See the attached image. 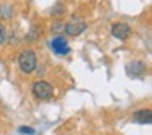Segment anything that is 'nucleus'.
<instances>
[{"mask_svg":"<svg viewBox=\"0 0 152 135\" xmlns=\"http://www.w3.org/2000/svg\"><path fill=\"white\" fill-rule=\"evenodd\" d=\"M36 64H38V59L33 51H23L20 54V57H18V65H20L21 72H25V73L33 72L36 69Z\"/></svg>","mask_w":152,"mask_h":135,"instance_id":"obj_1","label":"nucleus"},{"mask_svg":"<svg viewBox=\"0 0 152 135\" xmlns=\"http://www.w3.org/2000/svg\"><path fill=\"white\" fill-rule=\"evenodd\" d=\"M53 93H54V90L48 82H36L33 85V95L38 99H51Z\"/></svg>","mask_w":152,"mask_h":135,"instance_id":"obj_2","label":"nucleus"},{"mask_svg":"<svg viewBox=\"0 0 152 135\" xmlns=\"http://www.w3.org/2000/svg\"><path fill=\"white\" fill-rule=\"evenodd\" d=\"M111 34L118 39H126V38L131 34V28L126 23H115L111 26Z\"/></svg>","mask_w":152,"mask_h":135,"instance_id":"obj_3","label":"nucleus"},{"mask_svg":"<svg viewBox=\"0 0 152 135\" xmlns=\"http://www.w3.org/2000/svg\"><path fill=\"white\" fill-rule=\"evenodd\" d=\"M83 30H85V23H82V21H70V23H67L64 26V31L67 34H70V36H77Z\"/></svg>","mask_w":152,"mask_h":135,"instance_id":"obj_4","label":"nucleus"},{"mask_svg":"<svg viewBox=\"0 0 152 135\" xmlns=\"http://www.w3.org/2000/svg\"><path fill=\"white\" fill-rule=\"evenodd\" d=\"M51 46H53L54 52H57V54H67V52H69V46H67L66 39L61 38V36L54 38L53 43H51Z\"/></svg>","mask_w":152,"mask_h":135,"instance_id":"obj_5","label":"nucleus"},{"mask_svg":"<svg viewBox=\"0 0 152 135\" xmlns=\"http://www.w3.org/2000/svg\"><path fill=\"white\" fill-rule=\"evenodd\" d=\"M134 121L139 122V124H151L152 121V116L149 109H142V111H137L134 114Z\"/></svg>","mask_w":152,"mask_h":135,"instance_id":"obj_6","label":"nucleus"},{"mask_svg":"<svg viewBox=\"0 0 152 135\" xmlns=\"http://www.w3.org/2000/svg\"><path fill=\"white\" fill-rule=\"evenodd\" d=\"M5 39H7V31H5V26L2 23H0V44L5 43Z\"/></svg>","mask_w":152,"mask_h":135,"instance_id":"obj_7","label":"nucleus"},{"mask_svg":"<svg viewBox=\"0 0 152 135\" xmlns=\"http://www.w3.org/2000/svg\"><path fill=\"white\" fill-rule=\"evenodd\" d=\"M20 132H23V134H34L33 129H26V127H21V129H20Z\"/></svg>","mask_w":152,"mask_h":135,"instance_id":"obj_8","label":"nucleus"}]
</instances>
